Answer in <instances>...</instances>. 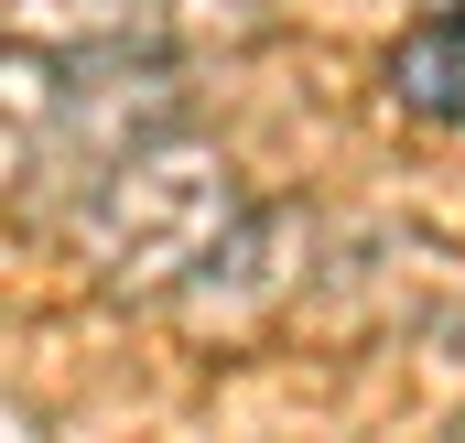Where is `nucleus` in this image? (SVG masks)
Masks as SVG:
<instances>
[{"instance_id":"f03ea898","label":"nucleus","mask_w":465,"mask_h":443,"mask_svg":"<svg viewBox=\"0 0 465 443\" xmlns=\"http://www.w3.org/2000/svg\"><path fill=\"white\" fill-rule=\"evenodd\" d=\"M390 87H401V109H422V119H465V11H433L422 33H401Z\"/></svg>"},{"instance_id":"f257e3e1","label":"nucleus","mask_w":465,"mask_h":443,"mask_svg":"<svg viewBox=\"0 0 465 443\" xmlns=\"http://www.w3.org/2000/svg\"><path fill=\"white\" fill-rule=\"evenodd\" d=\"M228 227H238L228 162H206V152H119L98 173V195H87V260L119 292H173V281H206Z\"/></svg>"}]
</instances>
